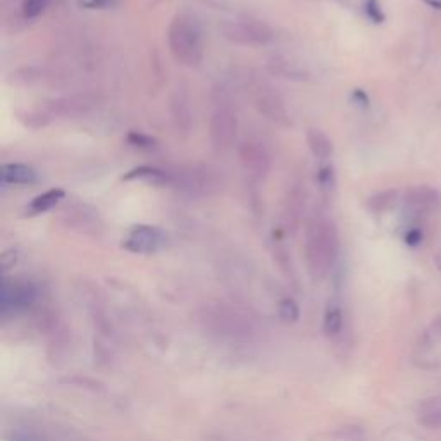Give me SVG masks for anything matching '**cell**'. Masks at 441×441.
<instances>
[{
  "instance_id": "cell-1",
  "label": "cell",
  "mask_w": 441,
  "mask_h": 441,
  "mask_svg": "<svg viewBox=\"0 0 441 441\" xmlns=\"http://www.w3.org/2000/svg\"><path fill=\"white\" fill-rule=\"evenodd\" d=\"M338 230L333 219L316 214L309 220L305 231V257L312 276L324 278L333 268L338 255Z\"/></svg>"
},
{
  "instance_id": "cell-2",
  "label": "cell",
  "mask_w": 441,
  "mask_h": 441,
  "mask_svg": "<svg viewBox=\"0 0 441 441\" xmlns=\"http://www.w3.org/2000/svg\"><path fill=\"white\" fill-rule=\"evenodd\" d=\"M168 45L174 61L187 68H197L204 59L202 30L190 14H178L168 28Z\"/></svg>"
},
{
  "instance_id": "cell-3",
  "label": "cell",
  "mask_w": 441,
  "mask_h": 441,
  "mask_svg": "<svg viewBox=\"0 0 441 441\" xmlns=\"http://www.w3.org/2000/svg\"><path fill=\"white\" fill-rule=\"evenodd\" d=\"M220 33L228 42L243 47H262L273 42L274 32L268 23L254 18L230 19L220 25Z\"/></svg>"
},
{
  "instance_id": "cell-4",
  "label": "cell",
  "mask_w": 441,
  "mask_h": 441,
  "mask_svg": "<svg viewBox=\"0 0 441 441\" xmlns=\"http://www.w3.org/2000/svg\"><path fill=\"white\" fill-rule=\"evenodd\" d=\"M211 140L218 149H230L237 140L238 118L237 111L231 106V100L223 92L214 97V109L209 123Z\"/></svg>"
},
{
  "instance_id": "cell-5",
  "label": "cell",
  "mask_w": 441,
  "mask_h": 441,
  "mask_svg": "<svg viewBox=\"0 0 441 441\" xmlns=\"http://www.w3.org/2000/svg\"><path fill=\"white\" fill-rule=\"evenodd\" d=\"M254 104L266 119L278 126H290L288 107L283 97L268 83H257L254 87Z\"/></svg>"
},
{
  "instance_id": "cell-6",
  "label": "cell",
  "mask_w": 441,
  "mask_h": 441,
  "mask_svg": "<svg viewBox=\"0 0 441 441\" xmlns=\"http://www.w3.org/2000/svg\"><path fill=\"white\" fill-rule=\"evenodd\" d=\"M240 162H242L243 171L249 174L255 181H264L269 176L273 168V159L264 143L257 140H247L238 149Z\"/></svg>"
},
{
  "instance_id": "cell-7",
  "label": "cell",
  "mask_w": 441,
  "mask_h": 441,
  "mask_svg": "<svg viewBox=\"0 0 441 441\" xmlns=\"http://www.w3.org/2000/svg\"><path fill=\"white\" fill-rule=\"evenodd\" d=\"M168 242V237L157 226L138 224L133 226L123 242V247L133 254H156Z\"/></svg>"
},
{
  "instance_id": "cell-8",
  "label": "cell",
  "mask_w": 441,
  "mask_h": 441,
  "mask_svg": "<svg viewBox=\"0 0 441 441\" xmlns=\"http://www.w3.org/2000/svg\"><path fill=\"white\" fill-rule=\"evenodd\" d=\"M441 205L438 192L429 187L410 188L405 193V209L412 216H428L436 212Z\"/></svg>"
},
{
  "instance_id": "cell-9",
  "label": "cell",
  "mask_w": 441,
  "mask_h": 441,
  "mask_svg": "<svg viewBox=\"0 0 441 441\" xmlns=\"http://www.w3.org/2000/svg\"><path fill=\"white\" fill-rule=\"evenodd\" d=\"M0 176H2L4 185H32L37 181V171L32 166L19 164V162L4 164Z\"/></svg>"
},
{
  "instance_id": "cell-10",
  "label": "cell",
  "mask_w": 441,
  "mask_h": 441,
  "mask_svg": "<svg viewBox=\"0 0 441 441\" xmlns=\"http://www.w3.org/2000/svg\"><path fill=\"white\" fill-rule=\"evenodd\" d=\"M417 421L428 429L441 428V395L421 402L417 409Z\"/></svg>"
},
{
  "instance_id": "cell-11",
  "label": "cell",
  "mask_w": 441,
  "mask_h": 441,
  "mask_svg": "<svg viewBox=\"0 0 441 441\" xmlns=\"http://www.w3.org/2000/svg\"><path fill=\"white\" fill-rule=\"evenodd\" d=\"M307 145L312 156L319 159V161H328L333 156V149H335L331 138L319 128H311L307 131Z\"/></svg>"
},
{
  "instance_id": "cell-12",
  "label": "cell",
  "mask_w": 441,
  "mask_h": 441,
  "mask_svg": "<svg viewBox=\"0 0 441 441\" xmlns=\"http://www.w3.org/2000/svg\"><path fill=\"white\" fill-rule=\"evenodd\" d=\"M64 197H66L64 190H61V188L47 190L45 193H40V195L35 197L32 202H30L28 207H26V211L30 212V216L44 214V212H49L50 209L56 207V205L59 204Z\"/></svg>"
},
{
  "instance_id": "cell-13",
  "label": "cell",
  "mask_w": 441,
  "mask_h": 441,
  "mask_svg": "<svg viewBox=\"0 0 441 441\" xmlns=\"http://www.w3.org/2000/svg\"><path fill=\"white\" fill-rule=\"evenodd\" d=\"M173 116L178 128L188 131L192 128V106H190L188 94L183 90H178L173 99Z\"/></svg>"
},
{
  "instance_id": "cell-14",
  "label": "cell",
  "mask_w": 441,
  "mask_h": 441,
  "mask_svg": "<svg viewBox=\"0 0 441 441\" xmlns=\"http://www.w3.org/2000/svg\"><path fill=\"white\" fill-rule=\"evenodd\" d=\"M304 209H305V192L302 190V185H295V187L288 192V197H286L285 202L286 219L293 220V223H299Z\"/></svg>"
},
{
  "instance_id": "cell-15",
  "label": "cell",
  "mask_w": 441,
  "mask_h": 441,
  "mask_svg": "<svg viewBox=\"0 0 441 441\" xmlns=\"http://www.w3.org/2000/svg\"><path fill=\"white\" fill-rule=\"evenodd\" d=\"M269 69H271V73L281 76V78H288V80L307 78V73H305L304 68H300L297 63H292V61L283 59V57H274V59L269 63Z\"/></svg>"
},
{
  "instance_id": "cell-16",
  "label": "cell",
  "mask_w": 441,
  "mask_h": 441,
  "mask_svg": "<svg viewBox=\"0 0 441 441\" xmlns=\"http://www.w3.org/2000/svg\"><path fill=\"white\" fill-rule=\"evenodd\" d=\"M123 180H147L154 183H171V174L162 171V169L150 168V166H140L137 169H131Z\"/></svg>"
},
{
  "instance_id": "cell-17",
  "label": "cell",
  "mask_w": 441,
  "mask_h": 441,
  "mask_svg": "<svg viewBox=\"0 0 441 441\" xmlns=\"http://www.w3.org/2000/svg\"><path fill=\"white\" fill-rule=\"evenodd\" d=\"M343 324V314L342 309L338 305H330L326 312V319H324V330H326L328 335H336L340 330H342Z\"/></svg>"
},
{
  "instance_id": "cell-18",
  "label": "cell",
  "mask_w": 441,
  "mask_h": 441,
  "mask_svg": "<svg viewBox=\"0 0 441 441\" xmlns=\"http://www.w3.org/2000/svg\"><path fill=\"white\" fill-rule=\"evenodd\" d=\"M49 6V0H25L23 4V14L26 19H35L40 16Z\"/></svg>"
},
{
  "instance_id": "cell-19",
  "label": "cell",
  "mask_w": 441,
  "mask_h": 441,
  "mask_svg": "<svg viewBox=\"0 0 441 441\" xmlns=\"http://www.w3.org/2000/svg\"><path fill=\"white\" fill-rule=\"evenodd\" d=\"M317 181H319V187L324 192H331L335 188V173H333V168H330V166L321 168L319 174H317Z\"/></svg>"
},
{
  "instance_id": "cell-20",
  "label": "cell",
  "mask_w": 441,
  "mask_h": 441,
  "mask_svg": "<svg viewBox=\"0 0 441 441\" xmlns=\"http://www.w3.org/2000/svg\"><path fill=\"white\" fill-rule=\"evenodd\" d=\"M128 142H130L131 145H135V147H145V149H150V147L154 145V138L147 137V135L137 133V131H133V133L128 135Z\"/></svg>"
},
{
  "instance_id": "cell-21",
  "label": "cell",
  "mask_w": 441,
  "mask_h": 441,
  "mask_svg": "<svg viewBox=\"0 0 441 441\" xmlns=\"http://www.w3.org/2000/svg\"><path fill=\"white\" fill-rule=\"evenodd\" d=\"M280 312L286 321H295L297 317H299V307H297L295 302L292 300H285L283 304H281Z\"/></svg>"
},
{
  "instance_id": "cell-22",
  "label": "cell",
  "mask_w": 441,
  "mask_h": 441,
  "mask_svg": "<svg viewBox=\"0 0 441 441\" xmlns=\"http://www.w3.org/2000/svg\"><path fill=\"white\" fill-rule=\"evenodd\" d=\"M81 6L87 9H97V7H104L109 0H80Z\"/></svg>"
},
{
  "instance_id": "cell-23",
  "label": "cell",
  "mask_w": 441,
  "mask_h": 441,
  "mask_svg": "<svg viewBox=\"0 0 441 441\" xmlns=\"http://www.w3.org/2000/svg\"><path fill=\"white\" fill-rule=\"evenodd\" d=\"M429 331H431V335L435 336L436 340H441V316H438L435 321H433L431 330Z\"/></svg>"
},
{
  "instance_id": "cell-24",
  "label": "cell",
  "mask_w": 441,
  "mask_h": 441,
  "mask_svg": "<svg viewBox=\"0 0 441 441\" xmlns=\"http://www.w3.org/2000/svg\"><path fill=\"white\" fill-rule=\"evenodd\" d=\"M13 441H38V440L33 438V436H30V435H25V433H18V435H14Z\"/></svg>"
},
{
  "instance_id": "cell-25",
  "label": "cell",
  "mask_w": 441,
  "mask_h": 441,
  "mask_svg": "<svg viewBox=\"0 0 441 441\" xmlns=\"http://www.w3.org/2000/svg\"><path fill=\"white\" fill-rule=\"evenodd\" d=\"M435 266H436V269L441 273V249L435 254Z\"/></svg>"
},
{
  "instance_id": "cell-26",
  "label": "cell",
  "mask_w": 441,
  "mask_h": 441,
  "mask_svg": "<svg viewBox=\"0 0 441 441\" xmlns=\"http://www.w3.org/2000/svg\"><path fill=\"white\" fill-rule=\"evenodd\" d=\"M426 4H429V6L433 7H441V0H424Z\"/></svg>"
}]
</instances>
